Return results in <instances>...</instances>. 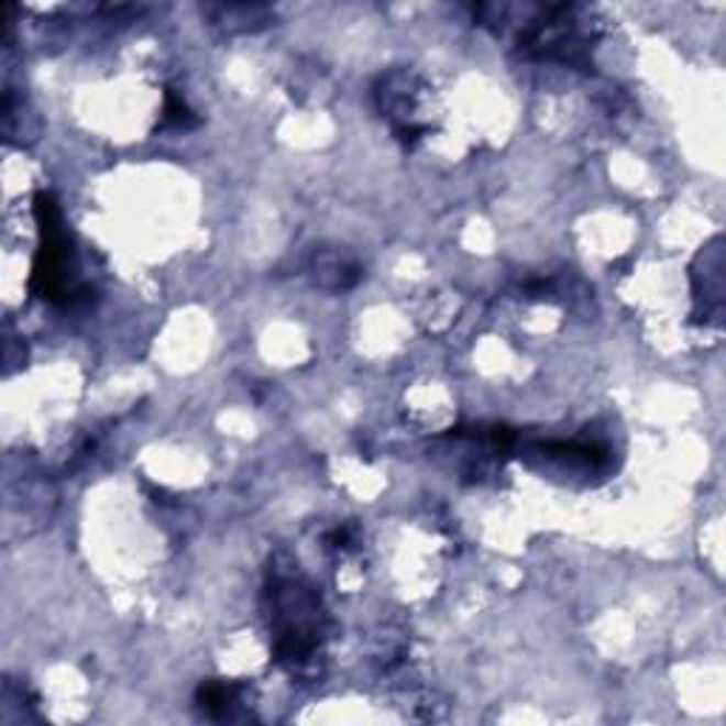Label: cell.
Listing matches in <instances>:
<instances>
[{
  "label": "cell",
  "instance_id": "cell-4",
  "mask_svg": "<svg viewBox=\"0 0 726 726\" xmlns=\"http://www.w3.org/2000/svg\"><path fill=\"white\" fill-rule=\"evenodd\" d=\"M312 270H316V282L323 289H332V293L355 287L358 278H361V267L341 250H321Z\"/></svg>",
  "mask_w": 726,
  "mask_h": 726
},
{
  "label": "cell",
  "instance_id": "cell-6",
  "mask_svg": "<svg viewBox=\"0 0 726 726\" xmlns=\"http://www.w3.org/2000/svg\"><path fill=\"white\" fill-rule=\"evenodd\" d=\"M208 12L219 14L216 23L224 29H256V23H267L270 12L264 7H250V3H230V7H213Z\"/></svg>",
  "mask_w": 726,
  "mask_h": 726
},
{
  "label": "cell",
  "instance_id": "cell-1",
  "mask_svg": "<svg viewBox=\"0 0 726 726\" xmlns=\"http://www.w3.org/2000/svg\"><path fill=\"white\" fill-rule=\"evenodd\" d=\"M267 616L273 627V656L282 667L301 673L321 650L327 616H323L321 598L296 571L273 568L270 571L267 591Z\"/></svg>",
  "mask_w": 726,
  "mask_h": 726
},
{
  "label": "cell",
  "instance_id": "cell-7",
  "mask_svg": "<svg viewBox=\"0 0 726 726\" xmlns=\"http://www.w3.org/2000/svg\"><path fill=\"white\" fill-rule=\"evenodd\" d=\"M165 117H168V122H174V125H179V129H188V125H194V111H190L188 106H185V100L176 95H168L165 97Z\"/></svg>",
  "mask_w": 726,
  "mask_h": 726
},
{
  "label": "cell",
  "instance_id": "cell-3",
  "mask_svg": "<svg viewBox=\"0 0 726 726\" xmlns=\"http://www.w3.org/2000/svg\"><path fill=\"white\" fill-rule=\"evenodd\" d=\"M424 102L426 86L411 72H392L377 86V106L406 145H415L429 131V125L420 120Z\"/></svg>",
  "mask_w": 726,
  "mask_h": 726
},
{
  "label": "cell",
  "instance_id": "cell-2",
  "mask_svg": "<svg viewBox=\"0 0 726 726\" xmlns=\"http://www.w3.org/2000/svg\"><path fill=\"white\" fill-rule=\"evenodd\" d=\"M34 216L41 224V253L32 270V289L54 304H75L88 293L75 278V250L63 228V213L48 194H37Z\"/></svg>",
  "mask_w": 726,
  "mask_h": 726
},
{
  "label": "cell",
  "instance_id": "cell-5",
  "mask_svg": "<svg viewBox=\"0 0 726 726\" xmlns=\"http://www.w3.org/2000/svg\"><path fill=\"white\" fill-rule=\"evenodd\" d=\"M242 698L244 686L233 684V681H205V684L199 686V693H196V701H199L205 713L219 721L235 718L239 706H242Z\"/></svg>",
  "mask_w": 726,
  "mask_h": 726
}]
</instances>
